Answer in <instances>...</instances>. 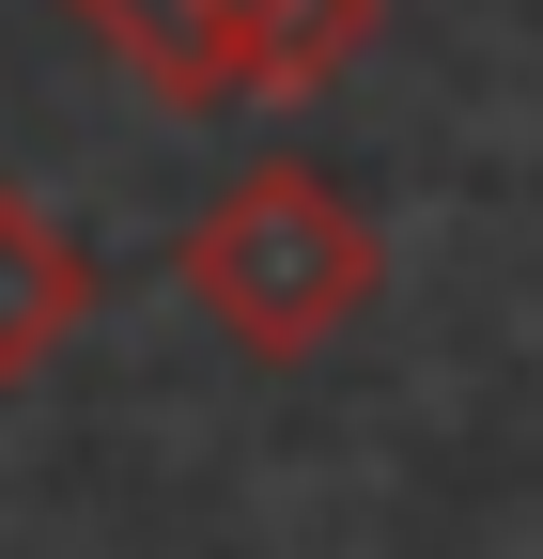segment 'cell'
Returning a JSON list of instances; mask_svg holds the SVG:
<instances>
[{"label":"cell","instance_id":"1","mask_svg":"<svg viewBox=\"0 0 543 559\" xmlns=\"http://www.w3.org/2000/svg\"><path fill=\"white\" fill-rule=\"evenodd\" d=\"M171 280H186V311L218 326L233 358L295 373V358H326V342L373 311L388 234L342 202V171H326V156H249V171L171 234Z\"/></svg>","mask_w":543,"mask_h":559},{"label":"cell","instance_id":"2","mask_svg":"<svg viewBox=\"0 0 543 559\" xmlns=\"http://www.w3.org/2000/svg\"><path fill=\"white\" fill-rule=\"evenodd\" d=\"M94 296H109V264L79 249V218H47V202L0 171V389H32L62 342L94 326Z\"/></svg>","mask_w":543,"mask_h":559},{"label":"cell","instance_id":"3","mask_svg":"<svg viewBox=\"0 0 543 559\" xmlns=\"http://www.w3.org/2000/svg\"><path fill=\"white\" fill-rule=\"evenodd\" d=\"M62 16H79L156 109H186V124L233 109V0H62Z\"/></svg>","mask_w":543,"mask_h":559},{"label":"cell","instance_id":"4","mask_svg":"<svg viewBox=\"0 0 543 559\" xmlns=\"http://www.w3.org/2000/svg\"><path fill=\"white\" fill-rule=\"evenodd\" d=\"M388 32V0H233V109H311Z\"/></svg>","mask_w":543,"mask_h":559}]
</instances>
